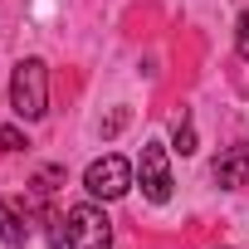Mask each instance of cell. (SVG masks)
I'll list each match as a JSON object with an SVG mask.
<instances>
[{"label":"cell","instance_id":"9","mask_svg":"<svg viewBox=\"0 0 249 249\" xmlns=\"http://www.w3.org/2000/svg\"><path fill=\"white\" fill-rule=\"evenodd\" d=\"M234 49H239V59L249 64V10L234 20Z\"/></svg>","mask_w":249,"mask_h":249},{"label":"cell","instance_id":"6","mask_svg":"<svg viewBox=\"0 0 249 249\" xmlns=\"http://www.w3.org/2000/svg\"><path fill=\"white\" fill-rule=\"evenodd\" d=\"M30 234H35V225H30V205L15 200V196H5V200H0V244L25 249Z\"/></svg>","mask_w":249,"mask_h":249},{"label":"cell","instance_id":"10","mask_svg":"<svg viewBox=\"0 0 249 249\" xmlns=\"http://www.w3.org/2000/svg\"><path fill=\"white\" fill-rule=\"evenodd\" d=\"M0 147H5V152H20V147H25L20 127H0Z\"/></svg>","mask_w":249,"mask_h":249},{"label":"cell","instance_id":"11","mask_svg":"<svg viewBox=\"0 0 249 249\" xmlns=\"http://www.w3.org/2000/svg\"><path fill=\"white\" fill-rule=\"evenodd\" d=\"M220 249H230V244H220Z\"/></svg>","mask_w":249,"mask_h":249},{"label":"cell","instance_id":"3","mask_svg":"<svg viewBox=\"0 0 249 249\" xmlns=\"http://www.w3.org/2000/svg\"><path fill=\"white\" fill-rule=\"evenodd\" d=\"M132 181H137V166H132L127 157H117V152H103V157L88 161V171H83V191H88L93 200H117V196H127Z\"/></svg>","mask_w":249,"mask_h":249},{"label":"cell","instance_id":"7","mask_svg":"<svg viewBox=\"0 0 249 249\" xmlns=\"http://www.w3.org/2000/svg\"><path fill=\"white\" fill-rule=\"evenodd\" d=\"M176 152H181V157H191V152H196V122H191V117H181V122H176Z\"/></svg>","mask_w":249,"mask_h":249},{"label":"cell","instance_id":"8","mask_svg":"<svg viewBox=\"0 0 249 249\" xmlns=\"http://www.w3.org/2000/svg\"><path fill=\"white\" fill-rule=\"evenodd\" d=\"M54 181H64V166H44L35 176V196H54Z\"/></svg>","mask_w":249,"mask_h":249},{"label":"cell","instance_id":"1","mask_svg":"<svg viewBox=\"0 0 249 249\" xmlns=\"http://www.w3.org/2000/svg\"><path fill=\"white\" fill-rule=\"evenodd\" d=\"M10 107L20 122H39L49 112V64L44 59H20L10 73Z\"/></svg>","mask_w":249,"mask_h":249},{"label":"cell","instance_id":"4","mask_svg":"<svg viewBox=\"0 0 249 249\" xmlns=\"http://www.w3.org/2000/svg\"><path fill=\"white\" fill-rule=\"evenodd\" d=\"M137 186H142V196L152 205L171 200V161H166L161 142H142V152H137Z\"/></svg>","mask_w":249,"mask_h":249},{"label":"cell","instance_id":"2","mask_svg":"<svg viewBox=\"0 0 249 249\" xmlns=\"http://www.w3.org/2000/svg\"><path fill=\"white\" fill-rule=\"evenodd\" d=\"M64 249H112V220L98 200H83L64 215Z\"/></svg>","mask_w":249,"mask_h":249},{"label":"cell","instance_id":"5","mask_svg":"<svg viewBox=\"0 0 249 249\" xmlns=\"http://www.w3.org/2000/svg\"><path fill=\"white\" fill-rule=\"evenodd\" d=\"M210 176H215V186H220V191H239V186H249V142L225 147V152L215 157Z\"/></svg>","mask_w":249,"mask_h":249}]
</instances>
